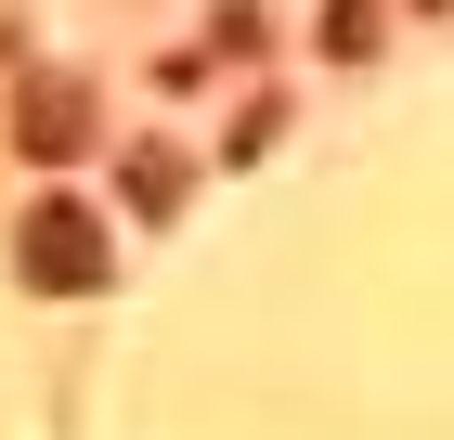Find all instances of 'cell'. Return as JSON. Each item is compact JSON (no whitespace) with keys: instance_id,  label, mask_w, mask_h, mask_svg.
<instances>
[{"instance_id":"obj_3","label":"cell","mask_w":454,"mask_h":440,"mask_svg":"<svg viewBox=\"0 0 454 440\" xmlns=\"http://www.w3.org/2000/svg\"><path fill=\"white\" fill-rule=\"evenodd\" d=\"M117 195H130V220H169V207L195 195V169H182L169 143H130V169H117Z\"/></svg>"},{"instance_id":"obj_4","label":"cell","mask_w":454,"mask_h":440,"mask_svg":"<svg viewBox=\"0 0 454 440\" xmlns=\"http://www.w3.org/2000/svg\"><path fill=\"white\" fill-rule=\"evenodd\" d=\"M377 0H325V13H312V52H325V66H364V52H377Z\"/></svg>"},{"instance_id":"obj_5","label":"cell","mask_w":454,"mask_h":440,"mask_svg":"<svg viewBox=\"0 0 454 440\" xmlns=\"http://www.w3.org/2000/svg\"><path fill=\"white\" fill-rule=\"evenodd\" d=\"M208 52L260 66V52H273V13H260V0H221V13H208Z\"/></svg>"},{"instance_id":"obj_6","label":"cell","mask_w":454,"mask_h":440,"mask_svg":"<svg viewBox=\"0 0 454 440\" xmlns=\"http://www.w3.org/2000/svg\"><path fill=\"white\" fill-rule=\"evenodd\" d=\"M273 130H286V104L260 91V104H247V117H234V130H221V156H234V169H247V156H273Z\"/></svg>"},{"instance_id":"obj_1","label":"cell","mask_w":454,"mask_h":440,"mask_svg":"<svg viewBox=\"0 0 454 440\" xmlns=\"http://www.w3.org/2000/svg\"><path fill=\"white\" fill-rule=\"evenodd\" d=\"M13 272H27L39 298H105V285H117V259H105V220L52 195V207L27 220V246H13Z\"/></svg>"},{"instance_id":"obj_2","label":"cell","mask_w":454,"mask_h":440,"mask_svg":"<svg viewBox=\"0 0 454 440\" xmlns=\"http://www.w3.org/2000/svg\"><path fill=\"white\" fill-rule=\"evenodd\" d=\"M13 143H27V156H78V143H91V78H27V91H13Z\"/></svg>"}]
</instances>
